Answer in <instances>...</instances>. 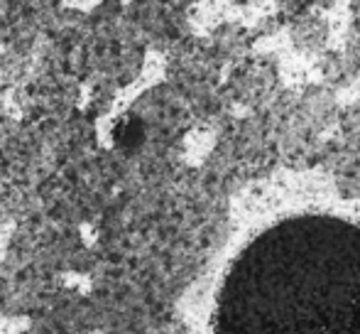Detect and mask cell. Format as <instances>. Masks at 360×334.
I'll use <instances>...</instances> for the list:
<instances>
[{
    "label": "cell",
    "instance_id": "1",
    "mask_svg": "<svg viewBox=\"0 0 360 334\" xmlns=\"http://www.w3.org/2000/svg\"><path fill=\"white\" fill-rule=\"evenodd\" d=\"M209 334H360V221L304 211L257 231L223 273Z\"/></svg>",
    "mask_w": 360,
    "mask_h": 334
}]
</instances>
